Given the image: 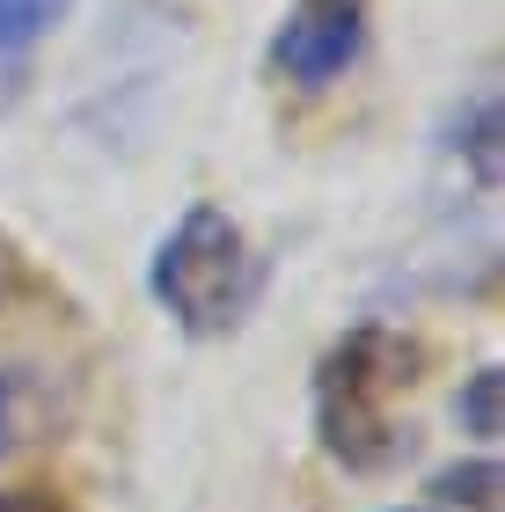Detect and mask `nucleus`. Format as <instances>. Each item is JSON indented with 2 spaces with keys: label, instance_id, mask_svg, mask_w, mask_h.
Masks as SVG:
<instances>
[{
  "label": "nucleus",
  "instance_id": "39448f33",
  "mask_svg": "<svg viewBox=\"0 0 505 512\" xmlns=\"http://www.w3.org/2000/svg\"><path fill=\"white\" fill-rule=\"evenodd\" d=\"M66 8H74V0H0V59L37 52V44L66 22Z\"/></svg>",
  "mask_w": 505,
  "mask_h": 512
},
{
  "label": "nucleus",
  "instance_id": "0eeeda50",
  "mask_svg": "<svg viewBox=\"0 0 505 512\" xmlns=\"http://www.w3.org/2000/svg\"><path fill=\"white\" fill-rule=\"evenodd\" d=\"M8 439H15V374L0 366V454H8Z\"/></svg>",
  "mask_w": 505,
  "mask_h": 512
},
{
  "label": "nucleus",
  "instance_id": "423d86ee",
  "mask_svg": "<svg viewBox=\"0 0 505 512\" xmlns=\"http://www.w3.org/2000/svg\"><path fill=\"white\" fill-rule=\"evenodd\" d=\"M498 395H505V374L498 366H476L469 388L454 395V425H462L476 447H498V432H505V410H498Z\"/></svg>",
  "mask_w": 505,
  "mask_h": 512
},
{
  "label": "nucleus",
  "instance_id": "f03ea898",
  "mask_svg": "<svg viewBox=\"0 0 505 512\" xmlns=\"http://www.w3.org/2000/svg\"><path fill=\"white\" fill-rule=\"evenodd\" d=\"M410 352L403 337L388 330H352L323 359V374H315V425H323V447L344 461V469H388V461L403 454V432L396 417H388V395L410 388Z\"/></svg>",
  "mask_w": 505,
  "mask_h": 512
},
{
  "label": "nucleus",
  "instance_id": "6e6552de",
  "mask_svg": "<svg viewBox=\"0 0 505 512\" xmlns=\"http://www.w3.org/2000/svg\"><path fill=\"white\" fill-rule=\"evenodd\" d=\"M0 512H52V505L30 498V491H0Z\"/></svg>",
  "mask_w": 505,
  "mask_h": 512
},
{
  "label": "nucleus",
  "instance_id": "7ed1b4c3",
  "mask_svg": "<svg viewBox=\"0 0 505 512\" xmlns=\"http://www.w3.org/2000/svg\"><path fill=\"white\" fill-rule=\"evenodd\" d=\"M359 52H366V0H293L286 22L271 30V66L308 96L344 81Z\"/></svg>",
  "mask_w": 505,
  "mask_h": 512
},
{
  "label": "nucleus",
  "instance_id": "20e7f679",
  "mask_svg": "<svg viewBox=\"0 0 505 512\" xmlns=\"http://www.w3.org/2000/svg\"><path fill=\"white\" fill-rule=\"evenodd\" d=\"M432 505L440 512H498V491H505V476H498V461H454V469H440L425 483Z\"/></svg>",
  "mask_w": 505,
  "mask_h": 512
},
{
  "label": "nucleus",
  "instance_id": "f257e3e1",
  "mask_svg": "<svg viewBox=\"0 0 505 512\" xmlns=\"http://www.w3.org/2000/svg\"><path fill=\"white\" fill-rule=\"evenodd\" d=\"M257 286H264L257 249H249L242 220L227 213V205H213V198L183 205L176 227L147 256V293L162 300V315L183 337H227L249 315Z\"/></svg>",
  "mask_w": 505,
  "mask_h": 512
}]
</instances>
